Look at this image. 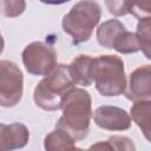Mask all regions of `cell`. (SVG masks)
Wrapping results in <instances>:
<instances>
[{"mask_svg": "<svg viewBox=\"0 0 151 151\" xmlns=\"http://www.w3.org/2000/svg\"><path fill=\"white\" fill-rule=\"evenodd\" d=\"M63 116L58 119L55 127L66 131L76 142L84 139L90 131L92 117V99L87 91L74 87L61 103Z\"/></svg>", "mask_w": 151, "mask_h": 151, "instance_id": "1", "label": "cell"}, {"mask_svg": "<svg viewBox=\"0 0 151 151\" xmlns=\"http://www.w3.org/2000/svg\"><path fill=\"white\" fill-rule=\"evenodd\" d=\"M74 85L68 71V65L57 64L54 70L45 76L35 86L33 92L34 103L45 111L60 110L63 99L76 87Z\"/></svg>", "mask_w": 151, "mask_h": 151, "instance_id": "2", "label": "cell"}, {"mask_svg": "<svg viewBox=\"0 0 151 151\" xmlns=\"http://www.w3.org/2000/svg\"><path fill=\"white\" fill-rule=\"evenodd\" d=\"M92 80L97 91L104 97H117L126 88L124 61L114 54H103L93 58Z\"/></svg>", "mask_w": 151, "mask_h": 151, "instance_id": "3", "label": "cell"}, {"mask_svg": "<svg viewBox=\"0 0 151 151\" xmlns=\"http://www.w3.org/2000/svg\"><path fill=\"white\" fill-rule=\"evenodd\" d=\"M101 17V8L98 2L84 0L76 2L61 21L63 31L72 37L73 44L87 41L98 25Z\"/></svg>", "mask_w": 151, "mask_h": 151, "instance_id": "4", "label": "cell"}, {"mask_svg": "<svg viewBox=\"0 0 151 151\" xmlns=\"http://www.w3.org/2000/svg\"><path fill=\"white\" fill-rule=\"evenodd\" d=\"M24 93V76L19 66L9 60H0V106L13 107Z\"/></svg>", "mask_w": 151, "mask_h": 151, "instance_id": "5", "label": "cell"}, {"mask_svg": "<svg viewBox=\"0 0 151 151\" xmlns=\"http://www.w3.org/2000/svg\"><path fill=\"white\" fill-rule=\"evenodd\" d=\"M22 63L26 71L33 76H47L57 66L54 47L42 41H33L22 51Z\"/></svg>", "mask_w": 151, "mask_h": 151, "instance_id": "6", "label": "cell"}, {"mask_svg": "<svg viewBox=\"0 0 151 151\" xmlns=\"http://www.w3.org/2000/svg\"><path fill=\"white\" fill-rule=\"evenodd\" d=\"M94 123L109 131H125L131 127L130 114L122 107L103 105L99 106L93 114Z\"/></svg>", "mask_w": 151, "mask_h": 151, "instance_id": "7", "label": "cell"}, {"mask_svg": "<svg viewBox=\"0 0 151 151\" xmlns=\"http://www.w3.org/2000/svg\"><path fill=\"white\" fill-rule=\"evenodd\" d=\"M123 94H125V97L129 100H132L133 103L140 100H150L151 66L149 64L139 66L133 72H131L129 84H126V88Z\"/></svg>", "mask_w": 151, "mask_h": 151, "instance_id": "8", "label": "cell"}, {"mask_svg": "<svg viewBox=\"0 0 151 151\" xmlns=\"http://www.w3.org/2000/svg\"><path fill=\"white\" fill-rule=\"evenodd\" d=\"M29 131L22 123L0 124V149L2 151H13L27 145Z\"/></svg>", "mask_w": 151, "mask_h": 151, "instance_id": "9", "label": "cell"}, {"mask_svg": "<svg viewBox=\"0 0 151 151\" xmlns=\"http://www.w3.org/2000/svg\"><path fill=\"white\" fill-rule=\"evenodd\" d=\"M92 63L93 58L87 54H80L72 60L68 71L74 84L81 86L92 85Z\"/></svg>", "mask_w": 151, "mask_h": 151, "instance_id": "10", "label": "cell"}, {"mask_svg": "<svg viewBox=\"0 0 151 151\" xmlns=\"http://www.w3.org/2000/svg\"><path fill=\"white\" fill-rule=\"evenodd\" d=\"M125 29V26L118 19L106 20L97 28V40L100 46L105 48H112L114 39Z\"/></svg>", "mask_w": 151, "mask_h": 151, "instance_id": "11", "label": "cell"}, {"mask_svg": "<svg viewBox=\"0 0 151 151\" xmlns=\"http://www.w3.org/2000/svg\"><path fill=\"white\" fill-rule=\"evenodd\" d=\"M45 151H71L76 147V140L64 130L55 127L44 139Z\"/></svg>", "mask_w": 151, "mask_h": 151, "instance_id": "12", "label": "cell"}, {"mask_svg": "<svg viewBox=\"0 0 151 151\" xmlns=\"http://www.w3.org/2000/svg\"><path fill=\"white\" fill-rule=\"evenodd\" d=\"M130 118L138 125L144 133L145 138L150 139V113H151V100L134 101L130 110Z\"/></svg>", "mask_w": 151, "mask_h": 151, "instance_id": "13", "label": "cell"}, {"mask_svg": "<svg viewBox=\"0 0 151 151\" xmlns=\"http://www.w3.org/2000/svg\"><path fill=\"white\" fill-rule=\"evenodd\" d=\"M112 48H114L119 53L130 54V53H136L140 51V45L136 34L133 32L125 29L114 39Z\"/></svg>", "mask_w": 151, "mask_h": 151, "instance_id": "14", "label": "cell"}, {"mask_svg": "<svg viewBox=\"0 0 151 151\" xmlns=\"http://www.w3.org/2000/svg\"><path fill=\"white\" fill-rule=\"evenodd\" d=\"M150 26H151V19L149 18H144L140 19L138 21L137 25V31L134 32L139 45H140V51L144 53V55L150 59L151 54H150V48H151V44H150V39H151V34H150Z\"/></svg>", "mask_w": 151, "mask_h": 151, "instance_id": "15", "label": "cell"}, {"mask_svg": "<svg viewBox=\"0 0 151 151\" xmlns=\"http://www.w3.org/2000/svg\"><path fill=\"white\" fill-rule=\"evenodd\" d=\"M25 8H26V2L24 0L0 1V12L8 18H15V17L21 15Z\"/></svg>", "mask_w": 151, "mask_h": 151, "instance_id": "16", "label": "cell"}, {"mask_svg": "<svg viewBox=\"0 0 151 151\" xmlns=\"http://www.w3.org/2000/svg\"><path fill=\"white\" fill-rule=\"evenodd\" d=\"M114 151H136L134 143L125 136H111L109 139Z\"/></svg>", "mask_w": 151, "mask_h": 151, "instance_id": "17", "label": "cell"}, {"mask_svg": "<svg viewBox=\"0 0 151 151\" xmlns=\"http://www.w3.org/2000/svg\"><path fill=\"white\" fill-rule=\"evenodd\" d=\"M105 5L109 12L116 17H122L130 13V1H106Z\"/></svg>", "mask_w": 151, "mask_h": 151, "instance_id": "18", "label": "cell"}, {"mask_svg": "<svg viewBox=\"0 0 151 151\" xmlns=\"http://www.w3.org/2000/svg\"><path fill=\"white\" fill-rule=\"evenodd\" d=\"M150 2H131L130 13L138 18V20H140L150 17Z\"/></svg>", "mask_w": 151, "mask_h": 151, "instance_id": "19", "label": "cell"}, {"mask_svg": "<svg viewBox=\"0 0 151 151\" xmlns=\"http://www.w3.org/2000/svg\"><path fill=\"white\" fill-rule=\"evenodd\" d=\"M86 151H114V149L112 147L109 140H100L92 144Z\"/></svg>", "mask_w": 151, "mask_h": 151, "instance_id": "20", "label": "cell"}, {"mask_svg": "<svg viewBox=\"0 0 151 151\" xmlns=\"http://www.w3.org/2000/svg\"><path fill=\"white\" fill-rule=\"evenodd\" d=\"M4 47H5V41H4V38H2V35L0 33V55H1L2 51H4Z\"/></svg>", "mask_w": 151, "mask_h": 151, "instance_id": "21", "label": "cell"}, {"mask_svg": "<svg viewBox=\"0 0 151 151\" xmlns=\"http://www.w3.org/2000/svg\"><path fill=\"white\" fill-rule=\"evenodd\" d=\"M71 151H86V150H84V149H80V147H77V146H76V147H73Z\"/></svg>", "mask_w": 151, "mask_h": 151, "instance_id": "22", "label": "cell"}, {"mask_svg": "<svg viewBox=\"0 0 151 151\" xmlns=\"http://www.w3.org/2000/svg\"><path fill=\"white\" fill-rule=\"evenodd\" d=\"M0 151H2V150H1V149H0Z\"/></svg>", "mask_w": 151, "mask_h": 151, "instance_id": "23", "label": "cell"}]
</instances>
